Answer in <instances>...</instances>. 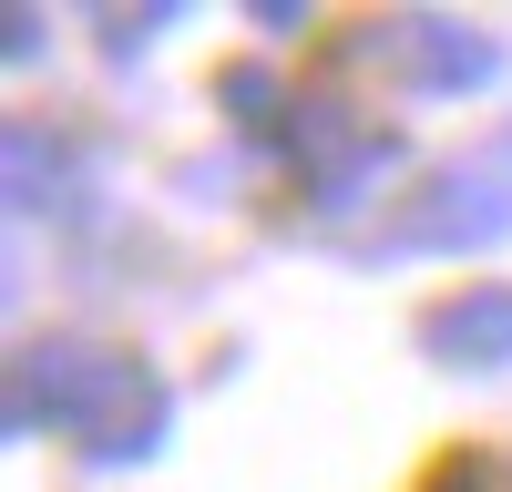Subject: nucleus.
I'll return each instance as SVG.
<instances>
[{
  "mask_svg": "<svg viewBox=\"0 0 512 492\" xmlns=\"http://www.w3.org/2000/svg\"><path fill=\"white\" fill-rule=\"evenodd\" d=\"M11 431H62L93 472L154 462L175 431V390L154 380L134 349L103 339H31L11 369Z\"/></svg>",
  "mask_w": 512,
  "mask_h": 492,
  "instance_id": "nucleus-1",
  "label": "nucleus"
},
{
  "mask_svg": "<svg viewBox=\"0 0 512 492\" xmlns=\"http://www.w3.org/2000/svg\"><path fill=\"white\" fill-rule=\"evenodd\" d=\"M502 236H512V185L482 175V164H441V175L390 216L379 246H400V257H482Z\"/></svg>",
  "mask_w": 512,
  "mask_h": 492,
  "instance_id": "nucleus-2",
  "label": "nucleus"
},
{
  "mask_svg": "<svg viewBox=\"0 0 512 492\" xmlns=\"http://www.w3.org/2000/svg\"><path fill=\"white\" fill-rule=\"evenodd\" d=\"M369 62L400 72L410 93H492L502 82V41L451 21V11H410V21H369Z\"/></svg>",
  "mask_w": 512,
  "mask_h": 492,
  "instance_id": "nucleus-3",
  "label": "nucleus"
},
{
  "mask_svg": "<svg viewBox=\"0 0 512 492\" xmlns=\"http://www.w3.org/2000/svg\"><path fill=\"white\" fill-rule=\"evenodd\" d=\"M297 164H308V195L338 216V205H359L400 164V144L379 134V123H359L349 103H297Z\"/></svg>",
  "mask_w": 512,
  "mask_h": 492,
  "instance_id": "nucleus-4",
  "label": "nucleus"
},
{
  "mask_svg": "<svg viewBox=\"0 0 512 492\" xmlns=\"http://www.w3.org/2000/svg\"><path fill=\"white\" fill-rule=\"evenodd\" d=\"M420 359L441 369H512V287L502 277H472L451 298L420 308Z\"/></svg>",
  "mask_w": 512,
  "mask_h": 492,
  "instance_id": "nucleus-5",
  "label": "nucleus"
},
{
  "mask_svg": "<svg viewBox=\"0 0 512 492\" xmlns=\"http://www.w3.org/2000/svg\"><path fill=\"white\" fill-rule=\"evenodd\" d=\"M62 185H72V144L41 123H11V205L41 216V205H62Z\"/></svg>",
  "mask_w": 512,
  "mask_h": 492,
  "instance_id": "nucleus-6",
  "label": "nucleus"
},
{
  "mask_svg": "<svg viewBox=\"0 0 512 492\" xmlns=\"http://www.w3.org/2000/svg\"><path fill=\"white\" fill-rule=\"evenodd\" d=\"M216 103L246 123V134H277V72H256V62H236L226 82H216Z\"/></svg>",
  "mask_w": 512,
  "mask_h": 492,
  "instance_id": "nucleus-7",
  "label": "nucleus"
},
{
  "mask_svg": "<svg viewBox=\"0 0 512 492\" xmlns=\"http://www.w3.org/2000/svg\"><path fill=\"white\" fill-rule=\"evenodd\" d=\"M154 31H175V11H103V52H113V62H134Z\"/></svg>",
  "mask_w": 512,
  "mask_h": 492,
  "instance_id": "nucleus-8",
  "label": "nucleus"
},
{
  "mask_svg": "<svg viewBox=\"0 0 512 492\" xmlns=\"http://www.w3.org/2000/svg\"><path fill=\"white\" fill-rule=\"evenodd\" d=\"M420 492H492V472H472V462H441V472L420 482Z\"/></svg>",
  "mask_w": 512,
  "mask_h": 492,
  "instance_id": "nucleus-9",
  "label": "nucleus"
}]
</instances>
